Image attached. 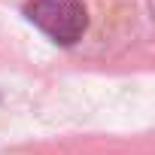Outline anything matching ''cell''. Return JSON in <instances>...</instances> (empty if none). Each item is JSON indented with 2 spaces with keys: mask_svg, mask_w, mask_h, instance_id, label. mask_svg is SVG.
<instances>
[{
  "mask_svg": "<svg viewBox=\"0 0 155 155\" xmlns=\"http://www.w3.org/2000/svg\"><path fill=\"white\" fill-rule=\"evenodd\" d=\"M25 15L58 46L79 43L88 31V9L82 0H31Z\"/></svg>",
  "mask_w": 155,
  "mask_h": 155,
  "instance_id": "6da1fadb",
  "label": "cell"
}]
</instances>
